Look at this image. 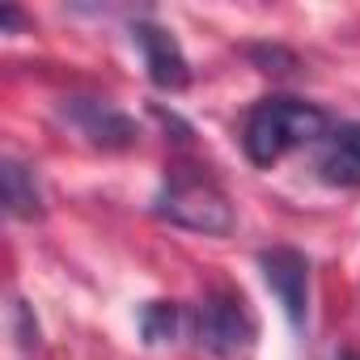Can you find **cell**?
<instances>
[{"instance_id": "obj_1", "label": "cell", "mask_w": 360, "mask_h": 360, "mask_svg": "<svg viewBox=\"0 0 360 360\" xmlns=\"http://www.w3.org/2000/svg\"><path fill=\"white\" fill-rule=\"evenodd\" d=\"M330 131V115L301 98H263L242 127V148L255 165H276L284 153Z\"/></svg>"}, {"instance_id": "obj_2", "label": "cell", "mask_w": 360, "mask_h": 360, "mask_svg": "<svg viewBox=\"0 0 360 360\" xmlns=\"http://www.w3.org/2000/svg\"><path fill=\"white\" fill-rule=\"evenodd\" d=\"M157 217L178 225V229H195V233H212L225 238L233 229V204L225 200V191L212 183V178L178 165L165 187L157 195Z\"/></svg>"}, {"instance_id": "obj_3", "label": "cell", "mask_w": 360, "mask_h": 360, "mask_svg": "<svg viewBox=\"0 0 360 360\" xmlns=\"http://www.w3.org/2000/svg\"><path fill=\"white\" fill-rule=\"evenodd\" d=\"M195 339H200V347H204L208 356H217V360H233V356H242V352L250 347V339H255V322H250V314L242 309L238 297H229V292H212V297L200 305Z\"/></svg>"}, {"instance_id": "obj_4", "label": "cell", "mask_w": 360, "mask_h": 360, "mask_svg": "<svg viewBox=\"0 0 360 360\" xmlns=\"http://www.w3.org/2000/svg\"><path fill=\"white\" fill-rule=\"evenodd\" d=\"M259 271H263L271 297L280 301L284 318L301 330L305 309H309V259L292 246H271V250H259Z\"/></svg>"}, {"instance_id": "obj_5", "label": "cell", "mask_w": 360, "mask_h": 360, "mask_svg": "<svg viewBox=\"0 0 360 360\" xmlns=\"http://www.w3.org/2000/svg\"><path fill=\"white\" fill-rule=\"evenodd\" d=\"M64 119L89 140V144H98V148H110V153H119V148H131L136 144V119H127L119 106H110V102H102V98H64Z\"/></svg>"}, {"instance_id": "obj_6", "label": "cell", "mask_w": 360, "mask_h": 360, "mask_svg": "<svg viewBox=\"0 0 360 360\" xmlns=\"http://www.w3.org/2000/svg\"><path fill=\"white\" fill-rule=\"evenodd\" d=\"M131 43L144 51V68H148V81L165 94H178L191 85V64L178 47V39L153 22H136L131 26Z\"/></svg>"}, {"instance_id": "obj_7", "label": "cell", "mask_w": 360, "mask_h": 360, "mask_svg": "<svg viewBox=\"0 0 360 360\" xmlns=\"http://www.w3.org/2000/svg\"><path fill=\"white\" fill-rule=\"evenodd\" d=\"M318 174L330 187H360V123H343L330 131L318 157Z\"/></svg>"}, {"instance_id": "obj_8", "label": "cell", "mask_w": 360, "mask_h": 360, "mask_svg": "<svg viewBox=\"0 0 360 360\" xmlns=\"http://www.w3.org/2000/svg\"><path fill=\"white\" fill-rule=\"evenodd\" d=\"M0 178H5V208L9 217L18 221H39L43 217V195H39V183L34 174L22 165V161H5V169H0Z\"/></svg>"}, {"instance_id": "obj_9", "label": "cell", "mask_w": 360, "mask_h": 360, "mask_svg": "<svg viewBox=\"0 0 360 360\" xmlns=\"http://www.w3.org/2000/svg\"><path fill=\"white\" fill-rule=\"evenodd\" d=\"M140 330H144V339L153 347L157 343H174V335H178V305L174 301H148L140 309Z\"/></svg>"}, {"instance_id": "obj_10", "label": "cell", "mask_w": 360, "mask_h": 360, "mask_svg": "<svg viewBox=\"0 0 360 360\" xmlns=\"http://www.w3.org/2000/svg\"><path fill=\"white\" fill-rule=\"evenodd\" d=\"M13 322H18V343L26 352H34L39 347V322H30V309L22 301H13Z\"/></svg>"}, {"instance_id": "obj_11", "label": "cell", "mask_w": 360, "mask_h": 360, "mask_svg": "<svg viewBox=\"0 0 360 360\" xmlns=\"http://www.w3.org/2000/svg\"><path fill=\"white\" fill-rule=\"evenodd\" d=\"M0 18H5V30H18V26H22V13H18L13 5H5V9H0Z\"/></svg>"}, {"instance_id": "obj_12", "label": "cell", "mask_w": 360, "mask_h": 360, "mask_svg": "<svg viewBox=\"0 0 360 360\" xmlns=\"http://www.w3.org/2000/svg\"><path fill=\"white\" fill-rule=\"evenodd\" d=\"M339 360H360V352H343V356H339Z\"/></svg>"}]
</instances>
